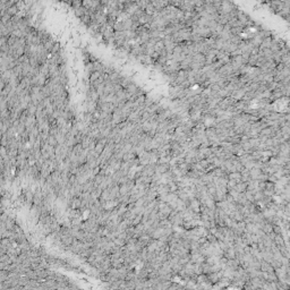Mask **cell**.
I'll return each mask as SVG.
<instances>
[{"label":"cell","instance_id":"6da1fadb","mask_svg":"<svg viewBox=\"0 0 290 290\" xmlns=\"http://www.w3.org/2000/svg\"><path fill=\"white\" fill-rule=\"evenodd\" d=\"M138 88H140L138 87V85L136 84V83H134V82H132V83H129L128 86H127L126 88H124V90H125L126 93L129 94V95H135Z\"/></svg>","mask_w":290,"mask_h":290},{"label":"cell","instance_id":"7a4b0ae2","mask_svg":"<svg viewBox=\"0 0 290 290\" xmlns=\"http://www.w3.org/2000/svg\"><path fill=\"white\" fill-rule=\"evenodd\" d=\"M162 50H164V43H163V40H159L157 43L154 44V51L157 53H160Z\"/></svg>","mask_w":290,"mask_h":290}]
</instances>
